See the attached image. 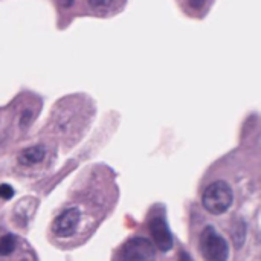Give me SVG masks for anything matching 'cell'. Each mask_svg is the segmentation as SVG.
Wrapping results in <instances>:
<instances>
[{"label": "cell", "instance_id": "obj_1", "mask_svg": "<svg viewBox=\"0 0 261 261\" xmlns=\"http://www.w3.org/2000/svg\"><path fill=\"white\" fill-rule=\"evenodd\" d=\"M232 200H234L232 188L225 180H215L209 183L202 196L203 208L214 215H220L223 212H226L231 208Z\"/></svg>", "mask_w": 261, "mask_h": 261}, {"label": "cell", "instance_id": "obj_2", "mask_svg": "<svg viewBox=\"0 0 261 261\" xmlns=\"http://www.w3.org/2000/svg\"><path fill=\"white\" fill-rule=\"evenodd\" d=\"M200 252L206 261H228L229 247L212 226H206L200 234Z\"/></svg>", "mask_w": 261, "mask_h": 261}, {"label": "cell", "instance_id": "obj_3", "mask_svg": "<svg viewBox=\"0 0 261 261\" xmlns=\"http://www.w3.org/2000/svg\"><path fill=\"white\" fill-rule=\"evenodd\" d=\"M155 244L144 237L130 238L121 249L119 261H155Z\"/></svg>", "mask_w": 261, "mask_h": 261}, {"label": "cell", "instance_id": "obj_4", "mask_svg": "<svg viewBox=\"0 0 261 261\" xmlns=\"http://www.w3.org/2000/svg\"><path fill=\"white\" fill-rule=\"evenodd\" d=\"M148 229H150L155 247H158L162 252H168L173 249V237L168 229L167 221L162 215L153 217L150 223H148Z\"/></svg>", "mask_w": 261, "mask_h": 261}, {"label": "cell", "instance_id": "obj_5", "mask_svg": "<svg viewBox=\"0 0 261 261\" xmlns=\"http://www.w3.org/2000/svg\"><path fill=\"white\" fill-rule=\"evenodd\" d=\"M81 218V212L78 208H69L63 211L52 223V231L58 237H70L77 231Z\"/></svg>", "mask_w": 261, "mask_h": 261}, {"label": "cell", "instance_id": "obj_6", "mask_svg": "<svg viewBox=\"0 0 261 261\" xmlns=\"http://www.w3.org/2000/svg\"><path fill=\"white\" fill-rule=\"evenodd\" d=\"M45 156H46V148L43 145H34L20 153L19 162L23 165H34V164L42 162Z\"/></svg>", "mask_w": 261, "mask_h": 261}, {"label": "cell", "instance_id": "obj_7", "mask_svg": "<svg viewBox=\"0 0 261 261\" xmlns=\"http://www.w3.org/2000/svg\"><path fill=\"white\" fill-rule=\"evenodd\" d=\"M231 235H232V241H234V246L237 249L243 247L244 241H246V237H247V226L244 220H237L232 226V231H231Z\"/></svg>", "mask_w": 261, "mask_h": 261}, {"label": "cell", "instance_id": "obj_8", "mask_svg": "<svg viewBox=\"0 0 261 261\" xmlns=\"http://www.w3.org/2000/svg\"><path fill=\"white\" fill-rule=\"evenodd\" d=\"M16 244H17V240L14 235L11 234H7L0 238V256H8L14 252L16 249Z\"/></svg>", "mask_w": 261, "mask_h": 261}, {"label": "cell", "instance_id": "obj_9", "mask_svg": "<svg viewBox=\"0 0 261 261\" xmlns=\"http://www.w3.org/2000/svg\"><path fill=\"white\" fill-rule=\"evenodd\" d=\"M13 196H14V190H13L11 185H8V183L0 185V197H2L4 200H10Z\"/></svg>", "mask_w": 261, "mask_h": 261}, {"label": "cell", "instance_id": "obj_10", "mask_svg": "<svg viewBox=\"0 0 261 261\" xmlns=\"http://www.w3.org/2000/svg\"><path fill=\"white\" fill-rule=\"evenodd\" d=\"M87 2L90 4V7H93L96 10H105L113 4V0H87Z\"/></svg>", "mask_w": 261, "mask_h": 261}, {"label": "cell", "instance_id": "obj_11", "mask_svg": "<svg viewBox=\"0 0 261 261\" xmlns=\"http://www.w3.org/2000/svg\"><path fill=\"white\" fill-rule=\"evenodd\" d=\"M31 118H32V113H31L29 110H26L25 113L22 115V119H20V125H22V127H26V125L29 124Z\"/></svg>", "mask_w": 261, "mask_h": 261}, {"label": "cell", "instance_id": "obj_12", "mask_svg": "<svg viewBox=\"0 0 261 261\" xmlns=\"http://www.w3.org/2000/svg\"><path fill=\"white\" fill-rule=\"evenodd\" d=\"M188 2H190V7L193 10H202L203 5L206 4V0H188Z\"/></svg>", "mask_w": 261, "mask_h": 261}, {"label": "cell", "instance_id": "obj_13", "mask_svg": "<svg viewBox=\"0 0 261 261\" xmlns=\"http://www.w3.org/2000/svg\"><path fill=\"white\" fill-rule=\"evenodd\" d=\"M177 261H193V258L186 253L185 250H180L179 252V258H177Z\"/></svg>", "mask_w": 261, "mask_h": 261}, {"label": "cell", "instance_id": "obj_14", "mask_svg": "<svg viewBox=\"0 0 261 261\" xmlns=\"http://www.w3.org/2000/svg\"><path fill=\"white\" fill-rule=\"evenodd\" d=\"M72 4H73V0H61V5H64V7H69Z\"/></svg>", "mask_w": 261, "mask_h": 261}]
</instances>
